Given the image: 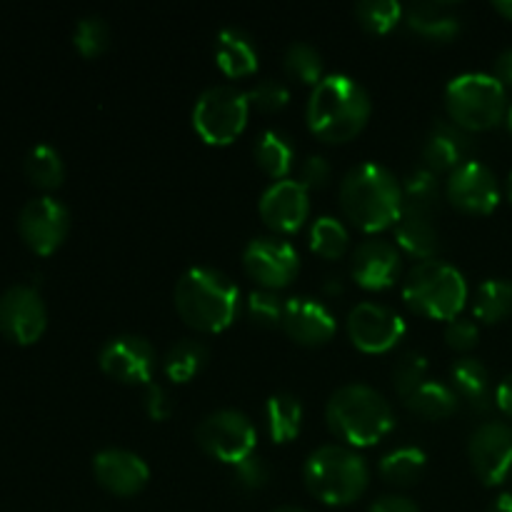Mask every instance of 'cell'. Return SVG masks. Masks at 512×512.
Listing matches in <instances>:
<instances>
[{"instance_id":"1","label":"cell","mask_w":512,"mask_h":512,"mask_svg":"<svg viewBox=\"0 0 512 512\" xmlns=\"http://www.w3.org/2000/svg\"><path fill=\"white\" fill-rule=\"evenodd\" d=\"M340 205L350 223L365 233H378L403 215V185L383 165L360 163L340 183Z\"/></svg>"},{"instance_id":"2","label":"cell","mask_w":512,"mask_h":512,"mask_svg":"<svg viewBox=\"0 0 512 512\" xmlns=\"http://www.w3.org/2000/svg\"><path fill=\"white\" fill-rule=\"evenodd\" d=\"M305 118L320 140L345 143L368 123L370 95L350 75H328L310 93Z\"/></svg>"},{"instance_id":"3","label":"cell","mask_w":512,"mask_h":512,"mask_svg":"<svg viewBox=\"0 0 512 512\" xmlns=\"http://www.w3.org/2000/svg\"><path fill=\"white\" fill-rule=\"evenodd\" d=\"M175 310L190 328L220 333L240 310V290L215 268H190L175 285Z\"/></svg>"},{"instance_id":"4","label":"cell","mask_w":512,"mask_h":512,"mask_svg":"<svg viewBox=\"0 0 512 512\" xmlns=\"http://www.w3.org/2000/svg\"><path fill=\"white\" fill-rule=\"evenodd\" d=\"M330 430L355 448H370L393 430L395 415L383 393L363 383L343 385L325 405Z\"/></svg>"},{"instance_id":"5","label":"cell","mask_w":512,"mask_h":512,"mask_svg":"<svg viewBox=\"0 0 512 512\" xmlns=\"http://www.w3.org/2000/svg\"><path fill=\"white\" fill-rule=\"evenodd\" d=\"M305 485L325 505H350L368 488V463L340 445L313 450L303 468Z\"/></svg>"},{"instance_id":"6","label":"cell","mask_w":512,"mask_h":512,"mask_svg":"<svg viewBox=\"0 0 512 512\" xmlns=\"http://www.w3.org/2000/svg\"><path fill=\"white\" fill-rule=\"evenodd\" d=\"M403 298L425 318L453 320L468 300V283L453 265L443 260H423L405 278Z\"/></svg>"},{"instance_id":"7","label":"cell","mask_w":512,"mask_h":512,"mask_svg":"<svg viewBox=\"0 0 512 512\" xmlns=\"http://www.w3.org/2000/svg\"><path fill=\"white\" fill-rule=\"evenodd\" d=\"M445 105L458 128L488 130L503 120L505 85L488 73H463L450 80Z\"/></svg>"},{"instance_id":"8","label":"cell","mask_w":512,"mask_h":512,"mask_svg":"<svg viewBox=\"0 0 512 512\" xmlns=\"http://www.w3.org/2000/svg\"><path fill=\"white\" fill-rule=\"evenodd\" d=\"M250 115L248 93L235 85H213L193 108V128L210 145H228L243 133Z\"/></svg>"},{"instance_id":"9","label":"cell","mask_w":512,"mask_h":512,"mask_svg":"<svg viewBox=\"0 0 512 512\" xmlns=\"http://www.w3.org/2000/svg\"><path fill=\"white\" fill-rule=\"evenodd\" d=\"M195 438H198V445L210 458L228 465H238L248 460L250 455H255V445H258L255 425L250 423L248 415L238 413V410H215V413H210L208 418L200 420Z\"/></svg>"},{"instance_id":"10","label":"cell","mask_w":512,"mask_h":512,"mask_svg":"<svg viewBox=\"0 0 512 512\" xmlns=\"http://www.w3.org/2000/svg\"><path fill=\"white\" fill-rule=\"evenodd\" d=\"M20 238L33 253L50 255L63 245L70 230V213L60 200L50 195L28 200L18 215Z\"/></svg>"},{"instance_id":"11","label":"cell","mask_w":512,"mask_h":512,"mask_svg":"<svg viewBox=\"0 0 512 512\" xmlns=\"http://www.w3.org/2000/svg\"><path fill=\"white\" fill-rule=\"evenodd\" d=\"M48 310L30 285H13L0 295V333L18 345H30L45 333Z\"/></svg>"},{"instance_id":"12","label":"cell","mask_w":512,"mask_h":512,"mask_svg":"<svg viewBox=\"0 0 512 512\" xmlns=\"http://www.w3.org/2000/svg\"><path fill=\"white\" fill-rule=\"evenodd\" d=\"M243 265L245 273L258 280L260 285H265L268 290H280L298 275L300 258L298 250L288 240L263 235L245 245Z\"/></svg>"},{"instance_id":"13","label":"cell","mask_w":512,"mask_h":512,"mask_svg":"<svg viewBox=\"0 0 512 512\" xmlns=\"http://www.w3.org/2000/svg\"><path fill=\"white\" fill-rule=\"evenodd\" d=\"M350 340L363 353H388L403 340L405 320L380 303H358L348 318Z\"/></svg>"},{"instance_id":"14","label":"cell","mask_w":512,"mask_h":512,"mask_svg":"<svg viewBox=\"0 0 512 512\" xmlns=\"http://www.w3.org/2000/svg\"><path fill=\"white\" fill-rule=\"evenodd\" d=\"M100 368L108 378L118 380L125 385L150 383L155 373V358L153 345L140 335H118L110 338L100 350Z\"/></svg>"},{"instance_id":"15","label":"cell","mask_w":512,"mask_h":512,"mask_svg":"<svg viewBox=\"0 0 512 512\" xmlns=\"http://www.w3.org/2000/svg\"><path fill=\"white\" fill-rule=\"evenodd\" d=\"M448 200L470 215H488L498 208L500 188L493 170L480 160H465L450 173Z\"/></svg>"},{"instance_id":"16","label":"cell","mask_w":512,"mask_h":512,"mask_svg":"<svg viewBox=\"0 0 512 512\" xmlns=\"http://www.w3.org/2000/svg\"><path fill=\"white\" fill-rule=\"evenodd\" d=\"M468 455L485 485H500L512 470V428L503 423L480 425L470 438Z\"/></svg>"},{"instance_id":"17","label":"cell","mask_w":512,"mask_h":512,"mask_svg":"<svg viewBox=\"0 0 512 512\" xmlns=\"http://www.w3.org/2000/svg\"><path fill=\"white\" fill-rule=\"evenodd\" d=\"M93 473L95 480L108 493L123 495V498L138 495L150 480V470L145 460L140 455L130 453V450L120 448L100 450L93 458Z\"/></svg>"},{"instance_id":"18","label":"cell","mask_w":512,"mask_h":512,"mask_svg":"<svg viewBox=\"0 0 512 512\" xmlns=\"http://www.w3.org/2000/svg\"><path fill=\"white\" fill-rule=\"evenodd\" d=\"M308 190L298 180H278L260 198V218L275 233H295L308 220Z\"/></svg>"},{"instance_id":"19","label":"cell","mask_w":512,"mask_h":512,"mask_svg":"<svg viewBox=\"0 0 512 512\" xmlns=\"http://www.w3.org/2000/svg\"><path fill=\"white\" fill-rule=\"evenodd\" d=\"M280 328L300 345H323L333 338L338 323L328 305L305 298V295H295V298L285 300Z\"/></svg>"},{"instance_id":"20","label":"cell","mask_w":512,"mask_h":512,"mask_svg":"<svg viewBox=\"0 0 512 512\" xmlns=\"http://www.w3.org/2000/svg\"><path fill=\"white\" fill-rule=\"evenodd\" d=\"M353 280L365 290H385L400 275V253L385 240H365L355 248L350 263Z\"/></svg>"},{"instance_id":"21","label":"cell","mask_w":512,"mask_h":512,"mask_svg":"<svg viewBox=\"0 0 512 512\" xmlns=\"http://www.w3.org/2000/svg\"><path fill=\"white\" fill-rule=\"evenodd\" d=\"M215 60L230 78H245L258 68V48L240 28H223L215 40Z\"/></svg>"},{"instance_id":"22","label":"cell","mask_w":512,"mask_h":512,"mask_svg":"<svg viewBox=\"0 0 512 512\" xmlns=\"http://www.w3.org/2000/svg\"><path fill=\"white\" fill-rule=\"evenodd\" d=\"M470 143L460 128L455 125L438 123L430 133V138L425 140L423 158L428 163V170H433L435 175L443 173V170H455L458 165H463L465 153H468Z\"/></svg>"},{"instance_id":"23","label":"cell","mask_w":512,"mask_h":512,"mask_svg":"<svg viewBox=\"0 0 512 512\" xmlns=\"http://www.w3.org/2000/svg\"><path fill=\"white\" fill-rule=\"evenodd\" d=\"M405 18L415 33L428 40L448 43L460 33V18L448 3H415L408 8Z\"/></svg>"},{"instance_id":"24","label":"cell","mask_w":512,"mask_h":512,"mask_svg":"<svg viewBox=\"0 0 512 512\" xmlns=\"http://www.w3.org/2000/svg\"><path fill=\"white\" fill-rule=\"evenodd\" d=\"M395 238L398 245L405 253L415 255V258L433 260V255L438 253V230H435L433 220L425 213H410L403 210L398 220V230H395Z\"/></svg>"},{"instance_id":"25","label":"cell","mask_w":512,"mask_h":512,"mask_svg":"<svg viewBox=\"0 0 512 512\" xmlns=\"http://www.w3.org/2000/svg\"><path fill=\"white\" fill-rule=\"evenodd\" d=\"M255 160H258L260 170L270 178L278 180L288 178V173L295 165V148L283 133L278 130H265L255 143Z\"/></svg>"},{"instance_id":"26","label":"cell","mask_w":512,"mask_h":512,"mask_svg":"<svg viewBox=\"0 0 512 512\" xmlns=\"http://www.w3.org/2000/svg\"><path fill=\"white\" fill-rule=\"evenodd\" d=\"M268 433L275 443H290L303 425V405L295 395L275 393L265 405Z\"/></svg>"},{"instance_id":"27","label":"cell","mask_w":512,"mask_h":512,"mask_svg":"<svg viewBox=\"0 0 512 512\" xmlns=\"http://www.w3.org/2000/svg\"><path fill=\"white\" fill-rule=\"evenodd\" d=\"M453 385L458 393L473 405L475 410H485L490 405V375L488 368L478 358H460L453 363Z\"/></svg>"},{"instance_id":"28","label":"cell","mask_w":512,"mask_h":512,"mask_svg":"<svg viewBox=\"0 0 512 512\" xmlns=\"http://www.w3.org/2000/svg\"><path fill=\"white\" fill-rule=\"evenodd\" d=\"M208 363V348L200 340H178L163 358V370L173 383H190Z\"/></svg>"},{"instance_id":"29","label":"cell","mask_w":512,"mask_h":512,"mask_svg":"<svg viewBox=\"0 0 512 512\" xmlns=\"http://www.w3.org/2000/svg\"><path fill=\"white\" fill-rule=\"evenodd\" d=\"M475 318L483 323H500L512 313V280L490 278L475 293Z\"/></svg>"},{"instance_id":"30","label":"cell","mask_w":512,"mask_h":512,"mask_svg":"<svg viewBox=\"0 0 512 512\" xmlns=\"http://www.w3.org/2000/svg\"><path fill=\"white\" fill-rule=\"evenodd\" d=\"M408 408L415 410L418 415L430 420L448 418V415L455 413L458 408V395L448 388L445 383H438V380H425L408 400Z\"/></svg>"},{"instance_id":"31","label":"cell","mask_w":512,"mask_h":512,"mask_svg":"<svg viewBox=\"0 0 512 512\" xmlns=\"http://www.w3.org/2000/svg\"><path fill=\"white\" fill-rule=\"evenodd\" d=\"M25 175L33 185L43 190H53L63 183L65 178V165L60 158L58 150L53 145H35L30 148V153L25 155Z\"/></svg>"},{"instance_id":"32","label":"cell","mask_w":512,"mask_h":512,"mask_svg":"<svg viewBox=\"0 0 512 512\" xmlns=\"http://www.w3.org/2000/svg\"><path fill=\"white\" fill-rule=\"evenodd\" d=\"M440 200L438 175L428 168L413 170L403 185V210L430 215Z\"/></svg>"},{"instance_id":"33","label":"cell","mask_w":512,"mask_h":512,"mask_svg":"<svg viewBox=\"0 0 512 512\" xmlns=\"http://www.w3.org/2000/svg\"><path fill=\"white\" fill-rule=\"evenodd\" d=\"M425 463H428V458H425L423 450L408 445V448L393 450L380 460V475L390 485H413L423 475Z\"/></svg>"},{"instance_id":"34","label":"cell","mask_w":512,"mask_h":512,"mask_svg":"<svg viewBox=\"0 0 512 512\" xmlns=\"http://www.w3.org/2000/svg\"><path fill=\"white\" fill-rule=\"evenodd\" d=\"M285 73L293 80L305 85H318L323 80V58L310 43H293L285 50L283 58Z\"/></svg>"},{"instance_id":"35","label":"cell","mask_w":512,"mask_h":512,"mask_svg":"<svg viewBox=\"0 0 512 512\" xmlns=\"http://www.w3.org/2000/svg\"><path fill=\"white\" fill-rule=\"evenodd\" d=\"M310 248L328 260L340 258L345 248H348V230H345V225L338 218L323 215L310 228Z\"/></svg>"},{"instance_id":"36","label":"cell","mask_w":512,"mask_h":512,"mask_svg":"<svg viewBox=\"0 0 512 512\" xmlns=\"http://www.w3.org/2000/svg\"><path fill=\"white\" fill-rule=\"evenodd\" d=\"M355 15L365 30L383 35L400 23L403 8L395 0H363L355 5Z\"/></svg>"},{"instance_id":"37","label":"cell","mask_w":512,"mask_h":512,"mask_svg":"<svg viewBox=\"0 0 512 512\" xmlns=\"http://www.w3.org/2000/svg\"><path fill=\"white\" fill-rule=\"evenodd\" d=\"M395 390L400 393V398L408 400L420 385L428 380V360L423 353H405L400 355V360L395 363L393 370Z\"/></svg>"},{"instance_id":"38","label":"cell","mask_w":512,"mask_h":512,"mask_svg":"<svg viewBox=\"0 0 512 512\" xmlns=\"http://www.w3.org/2000/svg\"><path fill=\"white\" fill-rule=\"evenodd\" d=\"M108 40H110V28L100 15H88L78 23L73 35V43L78 48L80 55L85 58H95V55L103 53L108 48Z\"/></svg>"},{"instance_id":"39","label":"cell","mask_w":512,"mask_h":512,"mask_svg":"<svg viewBox=\"0 0 512 512\" xmlns=\"http://www.w3.org/2000/svg\"><path fill=\"white\" fill-rule=\"evenodd\" d=\"M283 308L278 295L273 290H255L248 298V315L258 328H278L283 325Z\"/></svg>"},{"instance_id":"40","label":"cell","mask_w":512,"mask_h":512,"mask_svg":"<svg viewBox=\"0 0 512 512\" xmlns=\"http://www.w3.org/2000/svg\"><path fill=\"white\" fill-rule=\"evenodd\" d=\"M250 108L260 110V113H275V110H283L290 100V90L285 88L280 80H258L253 88L248 90Z\"/></svg>"},{"instance_id":"41","label":"cell","mask_w":512,"mask_h":512,"mask_svg":"<svg viewBox=\"0 0 512 512\" xmlns=\"http://www.w3.org/2000/svg\"><path fill=\"white\" fill-rule=\"evenodd\" d=\"M233 478L240 488L260 490L265 488V483H268L270 470L260 455H250V458L243 460V463L233 465Z\"/></svg>"},{"instance_id":"42","label":"cell","mask_w":512,"mask_h":512,"mask_svg":"<svg viewBox=\"0 0 512 512\" xmlns=\"http://www.w3.org/2000/svg\"><path fill=\"white\" fill-rule=\"evenodd\" d=\"M445 340L455 350H473L480 340V330L470 318H453L445 328Z\"/></svg>"},{"instance_id":"43","label":"cell","mask_w":512,"mask_h":512,"mask_svg":"<svg viewBox=\"0 0 512 512\" xmlns=\"http://www.w3.org/2000/svg\"><path fill=\"white\" fill-rule=\"evenodd\" d=\"M328 180H330V165H328V160L320 158V155H310V158L300 165L298 183L303 185L305 190L323 188Z\"/></svg>"},{"instance_id":"44","label":"cell","mask_w":512,"mask_h":512,"mask_svg":"<svg viewBox=\"0 0 512 512\" xmlns=\"http://www.w3.org/2000/svg\"><path fill=\"white\" fill-rule=\"evenodd\" d=\"M143 405H145V413H148L153 420H158V423L160 420H168L170 410H173L168 393H165L163 385L158 383H148V388H145V395H143Z\"/></svg>"},{"instance_id":"45","label":"cell","mask_w":512,"mask_h":512,"mask_svg":"<svg viewBox=\"0 0 512 512\" xmlns=\"http://www.w3.org/2000/svg\"><path fill=\"white\" fill-rule=\"evenodd\" d=\"M370 512H420V508L405 495H383L370 505Z\"/></svg>"},{"instance_id":"46","label":"cell","mask_w":512,"mask_h":512,"mask_svg":"<svg viewBox=\"0 0 512 512\" xmlns=\"http://www.w3.org/2000/svg\"><path fill=\"white\" fill-rule=\"evenodd\" d=\"M495 78L500 80L503 85H508L512 88V48L503 50V53L498 55V60H495Z\"/></svg>"},{"instance_id":"47","label":"cell","mask_w":512,"mask_h":512,"mask_svg":"<svg viewBox=\"0 0 512 512\" xmlns=\"http://www.w3.org/2000/svg\"><path fill=\"white\" fill-rule=\"evenodd\" d=\"M495 400H498V408L503 410L505 415H512V373L503 383L498 385V393H495Z\"/></svg>"},{"instance_id":"48","label":"cell","mask_w":512,"mask_h":512,"mask_svg":"<svg viewBox=\"0 0 512 512\" xmlns=\"http://www.w3.org/2000/svg\"><path fill=\"white\" fill-rule=\"evenodd\" d=\"M490 512H512V495H500V498L490 505Z\"/></svg>"},{"instance_id":"49","label":"cell","mask_w":512,"mask_h":512,"mask_svg":"<svg viewBox=\"0 0 512 512\" xmlns=\"http://www.w3.org/2000/svg\"><path fill=\"white\" fill-rule=\"evenodd\" d=\"M495 10L503 13L508 20H512V0H498V3H495Z\"/></svg>"},{"instance_id":"50","label":"cell","mask_w":512,"mask_h":512,"mask_svg":"<svg viewBox=\"0 0 512 512\" xmlns=\"http://www.w3.org/2000/svg\"><path fill=\"white\" fill-rule=\"evenodd\" d=\"M275 512H308V510H303V508H293V505H288V508H280V510H275Z\"/></svg>"},{"instance_id":"51","label":"cell","mask_w":512,"mask_h":512,"mask_svg":"<svg viewBox=\"0 0 512 512\" xmlns=\"http://www.w3.org/2000/svg\"><path fill=\"white\" fill-rule=\"evenodd\" d=\"M508 125H510V133H512V105H510V110H508Z\"/></svg>"},{"instance_id":"52","label":"cell","mask_w":512,"mask_h":512,"mask_svg":"<svg viewBox=\"0 0 512 512\" xmlns=\"http://www.w3.org/2000/svg\"><path fill=\"white\" fill-rule=\"evenodd\" d=\"M508 193H510V200H512V173H510V178H508Z\"/></svg>"}]
</instances>
